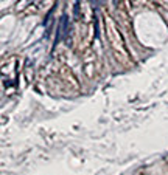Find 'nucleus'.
<instances>
[{
	"label": "nucleus",
	"instance_id": "2",
	"mask_svg": "<svg viewBox=\"0 0 168 175\" xmlns=\"http://www.w3.org/2000/svg\"><path fill=\"white\" fill-rule=\"evenodd\" d=\"M73 14H75V19H80V3H78V2L75 3V9H73Z\"/></svg>",
	"mask_w": 168,
	"mask_h": 175
},
{
	"label": "nucleus",
	"instance_id": "1",
	"mask_svg": "<svg viewBox=\"0 0 168 175\" xmlns=\"http://www.w3.org/2000/svg\"><path fill=\"white\" fill-rule=\"evenodd\" d=\"M69 31H70V27H69V16L67 14H62L59 22H58V30H56V37H55V46L59 44L62 39H66L69 36Z\"/></svg>",
	"mask_w": 168,
	"mask_h": 175
}]
</instances>
